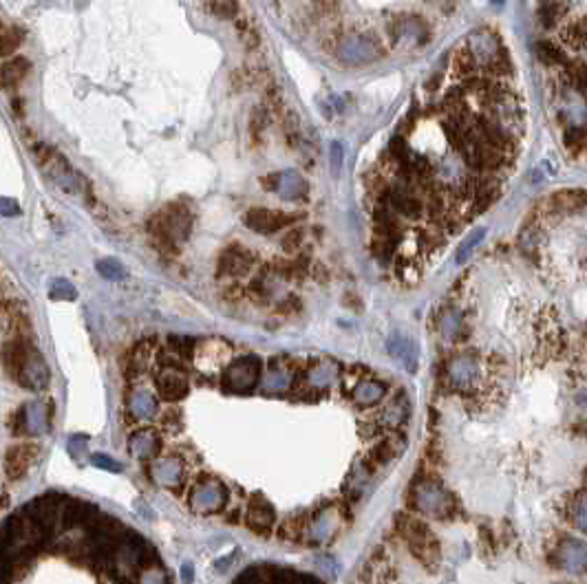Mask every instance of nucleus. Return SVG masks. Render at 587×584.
I'll return each mask as SVG.
<instances>
[{"label": "nucleus", "mask_w": 587, "mask_h": 584, "mask_svg": "<svg viewBox=\"0 0 587 584\" xmlns=\"http://www.w3.org/2000/svg\"><path fill=\"white\" fill-rule=\"evenodd\" d=\"M398 529L404 536L411 554L416 556L422 564L435 566L440 562V542L433 536V531L428 529L426 523H422L416 516H402L398 521Z\"/></svg>", "instance_id": "nucleus-1"}, {"label": "nucleus", "mask_w": 587, "mask_h": 584, "mask_svg": "<svg viewBox=\"0 0 587 584\" xmlns=\"http://www.w3.org/2000/svg\"><path fill=\"white\" fill-rule=\"evenodd\" d=\"M338 60L347 66H365L382 58V42L373 33H349L336 46Z\"/></svg>", "instance_id": "nucleus-2"}, {"label": "nucleus", "mask_w": 587, "mask_h": 584, "mask_svg": "<svg viewBox=\"0 0 587 584\" xmlns=\"http://www.w3.org/2000/svg\"><path fill=\"white\" fill-rule=\"evenodd\" d=\"M413 505L430 518H448L453 511V496L435 480H420L413 485Z\"/></svg>", "instance_id": "nucleus-3"}, {"label": "nucleus", "mask_w": 587, "mask_h": 584, "mask_svg": "<svg viewBox=\"0 0 587 584\" xmlns=\"http://www.w3.org/2000/svg\"><path fill=\"white\" fill-rule=\"evenodd\" d=\"M258 377H261V359L254 355L241 357V359H234L226 368V373H223V388L228 392L243 394L256 388Z\"/></svg>", "instance_id": "nucleus-4"}, {"label": "nucleus", "mask_w": 587, "mask_h": 584, "mask_svg": "<svg viewBox=\"0 0 587 584\" xmlns=\"http://www.w3.org/2000/svg\"><path fill=\"white\" fill-rule=\"evenodd\" d=\"M301 218V214L270 210V208H252L246 212L243 223L256 234H274L283 228H291Z\"/></svg>", "instance_id": "nucleus-5"}, {"label": "nucleus", "mask_w": 587, "mask_h": 584, "mask_svg": "<svg viewBox=\"0 0 587 584\" xmlns=\"http://www.w3.org/2000/svg\"><path fill=\"white\" fill-rule=\"evenodd\" d=\"M254 265H256V256L248 247L232 243L230 247L221 251L217 273L223 278H241V276H248Z\"/></svg>", "instance_id": "nucleus-6"}, {"label": "nucleus", "mask_w": 587, "mask_h": 584, "mask_svg": "<svg viewBox=\"0 0 587 584\" xmlns=\"http://www.w3.org/2000/svg\"><path fill=\"white\" fill-rule=\"evenodd\" d=\"M466 49L471 51L475 62L479 68H486L488 64H492L497 58H502L506 54V49L502 44V40L497 38V33H492L490 29H479L473 36L466 40Z\"/></svg>", "instance_id": "nucleus-7"}, {"label": "nucleus", "mask_w": 587, "mask_h": 584, "mask_svg": "<svg viewBox=\"0 0 587 584\" xmlns=\"http://www.w3.org/2000/svg\"><path fill=\"white\" fill-rule=\"evenodd\" d=\"M344 525V511L336 505L322 509L320 514H316L314 521L307 527V538L314 545H325L336 538V534Z\"/></svg>", "instance_id": "nucleus-8"}, {"label": "nucleus", "mask_w": 587, "mask_h": 584, "mask_svg": "<svg viewBox=\"0 0 587 584\" xmlns=\"http://www.w3.org/2000/svg\"><path fill=\"white\" fill-rule=\"evenodd\" d=\"M228 492L219 480H201L190 492V507L197 514H214L226 505Z\"/></svg>", "instance_id": "nucleus-9"}, {"label": "nucleus", "mask_w": 587, "mask_h": 584, "mask_svg": "<svg viewBox=\"0 0 587 584\" xmlns=\"http://www.w3.org/2000/svg\"><path fill=\"white\" fill-rule=\"evenodd\" d=\"M446 375L453 388L468 390L479 380V362L473 355H457L448 362Z\"/></svg>", "instance_id": "nucleus-10"}, {"label": "nucleus", "mask_w": 587, "mask_h": 584, "mask_svg": "<svg viewBox=\"0 0 587 584\" xmlns=\"http://www.w3.org/2000/svg\"><path fill=\"white\" fill-rule=\"evenodd\" d=\"M416 190H409V187H389V192H387V203H389V208L398 214V216H404V218H420L424 214V201L420 197L413 194Z\"/></svg>", "instance_id": "nucleus-11"}, {"label": "nucleus", "mask_w": 587, "mask_h": 584, "mask_svg": "<svg viewBox=\"0 0 587 584\" xmlns=\"http://www.w3.org/2000/svg\"><path fill=\"white\" fill-rule=\"evenodd\" d=\"M31 353H33V349L29 347V342L23 340V337L5 342L3 353L0 355H3V368L7 371V375L11 377V380L20 382L23 368L27 364V359L31 357Z\"/></svg>", "instance_id": "nucleus-12"}, {"label": "nucleus", "mask_w": 587, "mask_h": 584, "mask_svg": "<svg viewBox=\"0 0 587 584\" xmlns=\"http://www.w3.org/2000/svg\"><path fill=\"white\" fill-rule=\"evenodd\" d=\"M157 392L166 402H179L188 392V377L179 366H164L157 375Z\"/></svg>", "instance_id": "nucleus-13"}, {"label": "nucleus", "mask_w": 587, "mask_h": 584, "mask_svg": "<svg viewBox=\"0 0 587 584\" xmlns=\"http://www.w3.org/2000/svg\"><path fill=\"white\" fill-rule=\"evenodd\" d=\"M38 456V448L33 443H20V445H11V448L5 452V472L9 478H20L27 474V470L31 468V463Z\"/></svg>", "instance_id": "nucleus-14"}, {"label": "nucleus", "mask_w": 587, "mask_h": 584, "mask_svg": "<svg viewBox=\"0 0 587 584\" xmlns=\"http://www.w3.org/2000/svg\"><path fill=\"white\" fill-rule=\"evenodd\" d=\"M150 476L155 478V483H159L164 487H177L183 478V463L179 459H159L152 463Z\"/></svg>", "instance_id": "nucleus-15"}, {"label": "nucleus", "mask_w": 587, "mask_h": 584, "mask_svg": "<svg viewBox=\"0 0 587 584\" xmlns=\"http://www.w3.org/2000/svg\"><path fill=\"white\" fill-rule=\"evenodd\" d=\"M276 521L274 505L263 496H254L248 507V525L254 531H270Z\"/></svg>", "instance_id": "nucleus-16"}, {"label": "nucleus", "mask_w": 587, "mask_h": 584, "mask_svg": "<svg viewBox=\"0 0 587 584\" xmlns=\"http://www.w3.org/2000/svg\"><path fill=\"white\" fill-rule=\"evenodd\" d=\"M162 448V443H159V437L155 430H150V428H144V430H137L131 439H128V450L133 456L137 459H142V461H150L157 456Z\"/></svg>", "instance_id": "nucleus-17"}, {"label": "nucleus", "mask_w": 587, "mask_h": 584, "mask_svg": "<svg viewBox=\"0 0 587 584\" xmlns=\"http://www.w3.org/2000/svg\"><path fill=\"white\" fill-rule=\"evenodd\" d=\"M31 62L27 58H9L0 64V89L11 91L16 87H20L23 80L29 75Z\"/></svg>", "instance_id": "nucleus-18"}, {"label": "nucleus", "mask_w": 587, "mask_h": 584, "mask_svg": "<svg viewBox=\"0 0 587 584\" xmlns=\"http://www.w3.org/2000/svg\"><path fill=\"white\" fill-rule=\"evenodd\" d=\"M128 410H131V415L135 419H152V417H157V412H159V402L157 397H155V392L146 390V388H137L131 392V397H128Z\"/></svg>", "instance_id": "nucleus-19"}, {"label": "nucleus", "mask_w": 587, "mask_h": 584, "mask_svg": "<svg viewBox=\"0 0 587 584\" xmlns=\"http://www.w3.org/2000/svg\"><path fill=\"white\" fill-rule=\"evenodd\" d=\"M338 375H340L338 364L332 362V359H322V362H316L312 368H309L307 384H309V388H314V390H327L329 386L336 384Z\"/></svg>", "instance_id": "nucleus-20"}, {"label": "nucleus", "mask_w": 587, "mask_h": 584, "mask_svg": "<svg viewBox=\"0 0 587 584\" xmlns=\"http://www.w3.org/2000/svg\"><path fill=\"white\" fill-rule=\"evenodd\" d=\"M49 382V368L44 366L42 362V357L33 351L31 357L27 359V364L23 368V375H20V384L25 388H31V390H40L44 388Z\"/></svg>", "instance_id": "nucleus-21"}, {"label": "nucleus", "mask_w": 587, "mask_h": 584, "mask_svg": "<svg viewBox=\"0 0 587 584\" xmlns=\"http://www.w3.org/2000/svg\"><path fill=\"white\" fill-rule=\"evenodd\" d=\"M559 564L572 573L585 571V545L579 540H563L559 547Z\"/></svg>", "instance_id": "nucleus-22"}, {"label": "nucleus", "mask_w": 587, "mask_h": 584, "mask_svg": "<svg viewBox=\"0 0 587 584\" xmlns=\"http://www.w3.org/2000/svg\"><path fill=\"white\" fill-rule=\"evenodd\" d=\"M307 181L298 173H281L279 183H276V192H279L285 201H298L307 197Z\"/></svg>", "instance_id": "nucleus-23"}, {"label": "nucleus", "mask_w": 587, "mask_h": 584, "mask_svg": "<svg viewBox=\"0 0 587 584\" xmlns=\"http://www.w3.org/2000/svg\"><path fill=\"white\" fill-rule=\"evenodd\" d=\"M387 392V386L382 382H375V380H362L356 388H353V402L362 408H369L382 402Z\"/></svg>", "instance_id": "nucleus-24"}, {"label": "nucleus", "mask_w": 587, "mask_h": 584, "mask_svg": "<svg viewBox=\"0 0 587 584\" xmlns=\"http://www.w3.org/2000/svg\"><path fill=\"white\" fill-rule=\"evenodd\" d=\"M550 203H552V210L557 212H574V210L581 212L585 208V194L583 190H563L552 197Z\"/></svg>", "instance_id": "nucleus-25"}, {"label": "nucleus", "mask_w": 587, "mask_h": 584, "mask_svg": "<svg viewBox=\"0 0 587 584\" xmlns=\"http://www.w3.org/2000/svg\"><path fill=\"white\" fill-rule=\"evenodd\" d=\"M400 445H402V443H400L398 439L382 441L375 450H371V454H369V459H367L365 463H367V466H369L371 470H375L377 466H387V463H389L391 459H395V456L400 454V450H402Z\"/></svg>", "instance_id": "nucleus-26"}, {"label": "nucleus", "mask_w": 587, "mask_h": 584, "mask_svg": "<svg viewBox=\"0 0 587 584\" xmlns=\"http://www.w3.org/2000/svg\"><path fill=\"white\" fill-rule=\"evenodd\" d=\"M25 31L20 27H7L0 31V58H9L18 51L25 42Z\"/></svg>", "instance_id": "nucleus-27"}, {"label": "nucleus", "mask_w": 587, "mask_h": 584, "mask_svg": "<svg viewBox=\"0 0 587 584\" xmlns=\"http://www.w3.org/2000/svg\"><path fill=\"white\" fill-rule=\"evenodd\" d=\"M451 66H453V73L457 75V77H473L475 73H477V62H475V58H473V54L466 46H459L455 54H453V62H451Z\"/></svg>", "instance_id": "nucleus-28"}, {"label": "nucleus", "mask_w": 587, "mask_h": 584, "mask_svg": "<svg viewBox=\"0 0 587 584\" xmlns=\"http://www.w3.org/2000/svg\"><path fill=\"white\" fill-rule=\"evenodd\" d=\"M406 415H409V404L404 399L393 402V404H389L382 410V415H380V425H385V428H389V430H393V428H398V425L404 423Z\"/></svg>", "instance_id": "nucleus-29"}, {"label": "nucleus", "mask_w": 587, "mask_h": 584, "mask_svg": "<svg viewBox=\"0 0 587 584\" xmlns=\"http://www.w3.org/2000/svg\"><path fill=\"white\" fill-rule=\"evenodd\" d=\"M389 353H391L395 359H402L409 371H416V368H418L416 357H413V347H411V342H409L406 337H402V335L391 337V340H389Z\"/></svg>", "instance_id": "nucleus-30"}, {"label": "nucleus", "mask_w": 587, "mask_h": 584, "mask_svg": "<svg viewBox=\"0 0 587 584\" xmlns=\"http://www.w3.org/2000/svg\"><path fill=\"white\" fill-rule=\"evenodd\" d=\"M389 562L385 560L382 554H377L369 560L365 566V573L360 576V580H365V584H385V576L389 573Z\"/></svg>", "instance_id": "nucleus-31"}, {"label": "nucleus", "mask_w": 587, "mask_h": 584, "mask_svg": "<svg viewBox=\"0 0 587 584\" xmlns=\"http://www.w3.org/2000/svg\"><path fill=\"white\" fill-rule=\"evenodd\" d=\"M294 377L289 371L285 368H272L265 377H263V390L265 392H285L291 388Z\"/></svg>", "instance_id": "nucleus-32"}, {"label": "nucleus", "mask_w": 587, "mask_h": 584, "mask_svg": "<svg viewBox=\"0 0 587 584\" xmlns=\"http://www.w3.org/2000/svg\"><path fill=\"white\" fill-rule=\"evenodd\" d=\"M537 58L547 66H565L567 64V58H565L563 51L557 44L547 42V40H541L537 44Z\"/></svg>", "instance_id": "nucleus-33"}, {"label": "nucleus", "mask_w": 587, "mask_h": 584, "mask_svg": "<svg viewBox=\"0 0 587 584\" xmlns=\"http://www.w3.org/2000/svg\"><path fill=\"white\" fill-rule=\"evenodd\" d=\"M483 238H486V228H477V230H473V232L468 234V238L464 240V243L459 245V249H457V254H455L457 265H464L466 261L471 259V254L475 251V247L481 243Z\"/></svg>", "instance_id": "nucleus-34"}, {"label": "nucleus", "mask_w": 587, "mask_h": 584, "mask_svg": "<svg viewBox=\"0 0 587 584\" xmlns=\"http://www.w3.org/2000/svg\"><path fill=\"white\" fill-rule=\"evenodd\" d=\"M585 38H587V27H585V18H576L572 25H569L563 31V40L572 46V49H585Z\"/></svg>", "instance_id": "nucleus-35"}, {"label": "nucleus", "mask_w": 587, "mask_h": 584, "mask_svg": "<svg viewBox=\"0 0 587 584\" xmlns=\"http://www.w3.org/2000/svg\"><path fill=\"white\" fill-rule=\"evenodd\" d=\"M461 329H464V318H461L459 311H448V313L440 320V331H442V335H444L446 340L459 337Z\"/></svg>", "instance_id": "nucleus-36"}, {"label": "nucleus", "mask_w": 587, "mask_h": 584, "mask_svg": "<svg viewBox=\"0 0 587 584\" xmlns=\"http://www.w3.org/2000/svg\"><path fill=\"white\" fill-rule=\"evenodd\" d=\"M565 13V5L563 3H541V9H539V18L543 23V27H555L557 20L561 18V15Z\"/></svg>", "instance_id": "nucleus-37"}, {"label": "nucleus", "mask_w": 587, "mask_h": 584, "mask_svg": "<svg viewBox=\"0 0 587 584\" xmlns=\"http://www.w3.org/2000/svg\"><path fill=\"white\" fill-rule=\"evenodd\" d=\"M565 146L572 154H581L585 148V128L583 126H572L565 130Z\"/></svg>", "instance_id": "nucleus-38"}, {"label": "nucleus", "mask_w": 587, "mask_h": 584, "mask_svg": "<svg viewBox=\"0 0 587 584\" xmlns=\"http://www.w3.org/2000/svg\"><path fill=\"white\" fill-rule=\"evenodd\" d=\"M210 9H212V13L217 15V18H221V20H230V18H236V15H238V3H236V0H212Z\"/></svg>", "instance_id": "nucleus-39"}, {"label": "nucleus", "mask_w": 587, "mask_h": 584, "mask_svg": "<svg viewBox=\"0 0 587 584\" xmlns=\"http://www.w3.org/2000/svg\"><path fill=\"white\" fill-rule=\"evenodd\" d=\"M97 271H99L104 278H109V280H122V278L126 276V271H124L122 263H117V261H113V259L99 261V263H97Z\"/></svg>", "instance_id": "nucleus-40"}, {"label": "nucleus", "mask_w": 587, "mask_h": 584, "mask_svg": "<svg viewBox=\"0 0 587 584\" xmlns=\"http://www.w3.org/2000/svg\"><path fill=\"white\" fill-rule=\"evenodd\" d=\"M236 29H238L241 42H243V44H246L248 49H254V46H258V33H256V29L252 27V23H250V20L241 18V20L236 23Z\"/></svg>", "instance_id": "nucleus-41"}, {"label": "nucleus", "mask_w": 587, "mask_h": 584, "mask_svg": "<svg viewBox=\"0 0 587 584\" xmlns=\"http://www.w3.org/2000/svg\"><path fill=\"white\" fill-rule=\"evenodd\" d=\"M569 80H572V84L579 89L581 95H585V84H587V68L583 62L579 64H569Z\"/></svg>", "instance_id": "nucleus-42"}, {"label": "nucleus", "mask_w": 587, "mask_h": 584, "mask_svg": "<svg viewBox=\"0 0 587 584\" xmlns=\"http://www.w3.org/2000/svg\"><path fill=\"white\" fill-rule=\"evenodd\" d=\"M303 238H305V230L303 228H291L285 234V238H283V247L287 251H296L303 245Z\"/></svg>", "instance_id": "nucleus-43"}, {"label": "nucleus", "mask_w": 587, "mask_h": 584, "mask_svg": "<svg viewBox=\"0 0 587 584\" xmlns=\"http://www.w3.org/2000/svg\"><path fill=\"white\" fill-rule=\"evenodd\" d=\"M342 159H344V150L338 142H332L329 146V166H332V173L334 177L340 175V168H342Z\"/></svg>", "instance_id": "nucleus-44"}, {"label": "nucleus", "mask_w": 587, "mask_h": 584, "mask_svg": "<svg viewBox=\"0 0 587 584\" xmlns=\"http://www.w3.org/2000/svg\"><path fill=\"white\" fill-rule=\"evenodd\" d=\"M142 584H168V578L162 569H146L142 573Z\"/></svg>", "instance_id": "nucleus-45"}, {"label": "nucleus", "mask_w": 587, "mask_h": 584, "mask_svg": "<svg viewBox=\"0 0 587 584\" xmlns=\"http://www.w3.org/2000/svg\"><path fill=\"white\" fill-rule=\"evenodd\" d=\"M585 494L581 492L579 494V498H576V511H574V521H576V525H579V529L581 531H585L587 529V523H585Z\"/></svg>", "instance_id": "nucleus-46"}, {"label": "nucleus", "mask_w": 587, "mask_h": 584, "mask_svg": "<svg viewBox=\"0 0 587 584\" xmlns=\"http://www.w3.org/2000/svg\"><path fill=\"white\" fill-rule=\"evenodd\" d=\"M93 466H97V468H104V470H111V472H119L122 468L117 466V463L113 461V459H109V456H104V454H93Z\"/></svg>", "instance_id": "nucleus-47"}, {"label": "nucleus", "mask_w": 587, "mask_h": 584, "mask_svg": "<svg viewBox=\"0 0 587 584\" xmlns=\"http://www.w3.org/2000/svg\"><path fill=\"white\" fill-rule=\"evenodd\" d=\"M316 564L320 566V571H322V573H327L329 578H336V566H338V564H336V560H334L332 556H322V558H318V560H316Z\"/></svg>", "instance_id": "nucleus-48"}, {"label": "nucleus", "mask_w": 587, "mask_h": 584, "mask_svg": "<svg viewBox=\"0 0 587 584\" xmlns=\"http://www.w3.org/2000/svg\"><path fill=\"white\" fill-rule=\"evenodd\" d=\"M181 578H183V582H186V584L193 582V578H195V569H193V564H183V566H181Z\"/></svg>", "instance_id": "nucleus-49"}, {"label": "nucleus", "mask_w": 587, "mask_h": 584, "mask_svg": "<svg viewBox=\"0 0 587 584\" xmlns=\"http://www.w3.org/2000/svg\"><path fill=\"white\" fill-rule=\"evenodd\" d=\"M490 3H492L495 7H502V5L506 3V0H490Z\"/></svg>", "instance_id": "nucleus-50"}, {"label": "nucleus", "mask_w": 587, "mask_h": 584, "mask_svg": "<svg viewBox=\"0 0 587 584\" xmlns=\"http://www.w3.org/2000/svg\"><path fill=\"white\" fill-rule=\"evenodd\" d=\"M3 29H5V25H3V23H0V31H3Z\"/></svg>", "instance_id": "nucleus-51"}]
</instances>
